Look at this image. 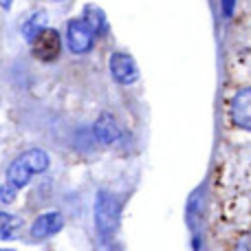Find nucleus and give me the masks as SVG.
Returning <instances> with one entry per match:
<instances>
[{
  "label": "nucleus",
  "instance_id": "nucleus-5",
  "mask_svg": "<svg viewBox=\"0 0 251 251\" xmlns=\"http://www.w3.org/2000/svg\"><path fill=\"white\" fill-rule=\"evenodd\" d=\"M108 69H110V75H113L115 82L124 84V86L134 84L139 79L137 62H134L132 55H128V53H124V51H117V53H113V55H110Z\"/></svg>",
  "mask_w": 251,
  "mask_h": 251
},
{
  "label": "nucleus",
  "instance_id": "nucleus-3",
  "mask_svg": "<svg viewBox=\"0 0 251 251\" xmlns=\"http://www.w3.org/2000/svg\"><path fill=\"white\" fill-rule=\"evenodd\" d=\"M95 29L88 25L84 18H75V20H69L66 25V44H69V51L75 53V55H84L93 49L95 44Z\"/></svg>",
  "mask_w": 251,
  "mask_h": 251
},
{
  "label": "nucleus",
  "instance_id": "nucleus-17",
  "mask_svg": "<svg viewBox=\"0 0 251 251\" xmlns=\"http://www.w3.org/2000/svg\"><path fill=\"white\" fill-rule=\"evenodd\" d=\"M55 2H64V0H55Z\"/></svg>",
  "mask_w": 251,
  "mask_h": 251
},
{
  "label": "nucleus",
  "instance_id": "nucleus-6",
  "mask_svg": "<svg viewBox=\"0 0 251 251\" xmlns=\"http://www.w3.org/2000/svg\"><path fill=\"white\" fill-rule=\"evenodd\" d=\"M229 115L231 122L238 128L251 132V86H245L231 97L229 101Z\"/></svg>",
  "mask_w": 251,
  "mask_h": 251
},
{
  "label": "nucleus",
  "instance_id": "nucleus-4",
  "mask_svg": "<svg viewBox=\"0 0 251 251\" xmlns=\"http://www.w3.org/2000/svg\"><path fill=\"white\" fill-rule=\"evenodd\" d=\"M60 51H62V40H60V33L51 26L42 31L38 38L31 42V55L35 60L44 62V64H51L60 57Z\"/></svg>",
  "mask_w": 251,
  "mask_h": 251
},
{
  "label": "nucleus",
  "instance_id": "nucleus-14",
  "mask_svg": "<svg viewBox=\"0 0 251 251\" xmlns=\"http://www.w3.org/2000/svg\"><path fill=\"white\" fill-rule=\"evenodd\" d=\"M238 251H251V240H243V243H240V247H238Z\"/></svg>",
  "mask_w": 251,
  "mask_h": 251
},
{
  "label": "nucleus",
  "instance_id": "nucleus-9",
  "mask_svg": "<svg viewBox=\"0 0 251 251\" xmlns=\"http://www.w3.org/2000/svg\"><path fill=\"white\" fill-rule=\"evenodd\" d=\"M20 229H22V218L13 216L9 212H0V240L18 238Z\"/></svg>",
  "mask_w": 251,
  "mask_h": 251
},
{
  "label": "nucleus",
  "instance_id": "nucleus-8",
  "mask_svg": "<svg viewBox=\"0 0 251 251\" xmlns=\"http://www.w3.org/2000/svg\"><path fill=\"white\" fill-rule=\"evenodd\" d=\"M64 227V216L60 212H47L40 214L31 225V238L33 240H47L51 236H55L57 231Z\"/></svg>",
  "mask_w": 251,
  "mask_h": 251
},
{
  "label": "nucleus",
  "instance_id": "nucleus-16",
  "mask_svg": "<svg viewBox=\"0 0 251 251\" xmlns=\"http://www.w3.org/2000/svg\"><path fill=\"white\" fill-rule=\"evenodd\" d=\"M0 251H13V249H0Z\"/></svg>",
  "mask_w": 251,
  "mask_h": 251
},
{
  "label": "nucleus",
  "instance_id": "nucleus-10",
  "mask_svg": "<svg viewBox=\"0 0 251 251\" xmlns=\"http://www.w3.org/2000/svg\"><path fill=\"white\" fill-rule=\"evenodd\" d=\"M44 29H47V16H44L42 11L31 13V18H26V22L22 25V35H25V40L31 44Z\"/></svg>",
  "mask_w": 251,
  "mask_h": 251
},
{
  "label": "nucleus",
  "instance_id": "nucleus-12",
  "mask_svg": "<svg viewBox=\"0 0 251 251\" xmlns=\"http://www.w3.org/2000/svg\"><path fill=\"white\" fill-rule=\"evenodd\" d=\"M16 196H18V190L13 185H9L7 181L2 183V185H0V201H2V203H13V201H16Z\"/></svg>",
  "mask_w": 251,
  "mask_h": 251
},
{
  "label": "nucleus",
  "instance_id": "nucleus-15",
  "mask_svg": "<svg viewBox=\"0 0 251 251\" xmlns=\"http://www.w3.org/2000/svg\"><path fill=\"white\" fill-rule=\"evenodd\" d=\"M11 2H13V0H0V7H2V9H9V7H11Z\"/></svg>",
  "mask_w": 251,
  "mask_h": 251
},
{
  "label": "nucleus",
  "instance_id": "nucleus-7",
  "mask_svg": "<svg viewBox=\"0 0 251 251\" xmlns=\"http://www.w3.org/2000/svg\"><path fill=\"white\" fill-rule=\"evenodd\" d=\"M93 137H95V141L104 148L117 143L119 137H122V130H119L117 119H115L110 113H101L100 117H97V122L93 124Z\"/></svg>",
  "mask_w": 251,
  "mask_h": 251
},
{
  "label": "nucleus",
  "instance_id": "nucleus-2",
  "mask_svg": "<svg viewBox=\"0 0 251 251\" xmlns=\"http://www.w3.org/2000/svg\"><path fill=\"white\" fill-rule=\"evenodd\" d=\"M122 223V201L113 192L100 190L95 196V225L101 238H113Z\"/></svg>",
  "mask_w": 251,
  "mask_h": 251
},
{
  "label": "nucleus",
  "instance_id": "nucleus-11",
  "mask_svg": "<svg viewBox=\"0 0 251 251\" xmlns=\"http://www.w3.org/2000/svg\"><path fill=\"white\" fill-rule=\"evenodd\" d=\"M82 18L93 26V29H95L97 35L106 33V26H108V25H106V13L101 11L100 7H95V4H88V7L84 9V16Z\"/></svg>",
  "mask_w": 251,
  "mask_h": 251
},
{
  "label": "nucleus",
  "instance_id": "nucleus-1",
  "mask_svg": "<svg viewBox=\"0 0 251 251\" xmlns=\"http://www.w3.org/2000/svg\"><path fill=\"white\" fill-rule=\"evenodd\" d=\"M49 168V154L40 148H31V150L22 152L20 156L9 163L7 168V178L4 181L9 185H13L16 190H22L25 185H29V181L38 174H42Z\"/></svg>",
  "mask_w": 251,
  "mask_h": 251
},
{
  "label": "nucleus",
  "instance_id": "nucleus-13",
  "mask_svg": "<svg viewBox=\"0 0 251 251\" xmlns=\"http://www.w3.org/2000/svg\"><path fill=\"white\" fill-rule=\"evenodd\" d=\"M221 9H223V16L231 18V13L236 9V0H221Z\"/></svg>",
  "mask_w": 251,
  "mask_h": 251
}]
</instances>
